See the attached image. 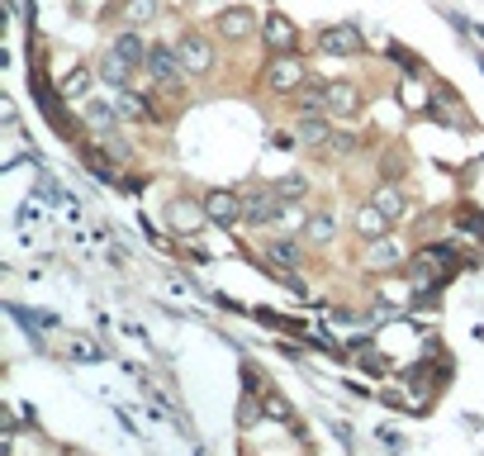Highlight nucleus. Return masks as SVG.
Segmentation results:
<instances>
[{"label": "nucleus", "mask_w": 484, "mask_h": 456, "mask_svg": "<svg viewBox=\"0 0 484 456\" xmlns=\"http://www.w3.org/2000/svg\"><path fill=\"white\" fill-rule=\"evenodd\" d=\"M147 76H153L157 91H181V81L191 76V72L181 67L176 44H153V53H147Z\"/></svg>", "instance_id": "nucleus-1"}, {"label": "nucleus", "mask_w": 484, "mask_h": 456, "mask_svg": "<svg viewBox=\"0 0 484 456\" xmlns=\"http://www.w3.org/2000/svg\"><path fill=\"white\" fill-rule=\"evenodd\" d=\"M281 195H276V185H252V191H242V223L252 228H271L281 214Z\"/></svg>", "instance_id": "nucleus-2"}, {"label": "nucleus", "mask_w": 484, "mask_h": 456, "mask_svg": "<svg viewBox=\"0 0 484 456\" xmlns=\"http://www.w3.org/2000/svg\"><path fill=\"white\" fill-rule=\"evenodd\" d=\"M309 81V72H304V62L294 57V53H285V57H276V62H266V91H276V95H294Z\"/></svg>", "instance_id": "nucleus-3"}, {"label": "nucleus", "mask_w": 484, "mask_h": 456, "mask_svg": "<svg viewBox=\"0 0 484 456\" xmlns=\"http://www.w3.org/2000/svg\"><path fill=\"white\" fill-rule=\"evenodd\" d=\"M176 57H181V67L191 72V76L214 72V44H209L204 34H181L176 38Z\"/></svg>", "instance_id": "nucleus-4"}, {"label": "nucleus", "mask_w": 484, "mask_h": 456, "mask_svg": "<svg viewBox=\"0 0 484 456\" xmlns=\"http://www.w3.org/2000/svg\"><path fill=\"white\" fill-rule=\"evenodd\" d=\"M361 266H366V272H380V276H394V272H404V247H399V243L385 233V238L366 243Z\"/></svg>", "instance_id": "nucleus-5"}, {"label": "nucleus", "mask_w": 484, "mask_h": 456, "mask_svg": "<svg viewBox=\"0 0 484 456\" xmlns=\"http://www.w3.org/2000/svg\"><path fill=\"white\" fill-rule=\"evenodd\" d=\"M204 214L214 228L242 223V191H204Z\"/></svg>", "instance_id": "nucleus-6"}, {"label": "nucleus", "mask_w": 484, "mask_h": 456, "mask_svg": "<svg viewBox=\"0 0 484 456\" xmlns=\"http://www.w3.org/2000/svg\"><path fill=\"white\" fill-rule=\"evenodd\" d=\"M209 214H204V200H191V195H176L172 204H166V223L176 228L181 238H191V233H200V223H204Z\"/></svg>", "instance_id": "nucleus-7"}, {"label": "nucleus", "mask_w": 484, "mask_h": 456, "mask_svg": "<svg viewBox=\"0 0 484 456\" xmlns=\"http://www.w3.org/2000/svg\"><path fill=\"white\" fill-rule=\"evenodd\" d=\"M319 53H328V57H356V53H366V38L356 34L351 25H328L319 34Z\"/></svg>", "instance_id": "nucleus-8"}, {"label": "nucleus", "mask_w": 484, "mask_h": 456, "mask_svg": "<svg viewBox=\"0 0 484 456\" xmlns=\"http://www.w3.org/2000/svg\"><path fill=\"white\" fill-rule=\"evenodd\" d=\"M266 262L276 266V272L285 276V266H304V238H290V233H271L266 238Z\"/></svg>", "instance_id": "nucleus-9"}, {"label": "nucleus", "mask_w": 484, "mask_h": 456, "mask_svg": "<svg viewBox=\"0 0 484 456\" xmlns=\"http://www.w3.org/2000/svg\"><path fill=\"white\" fill-rule=\"evenodd\" d=\"M323 100H328V114L332 119H351L361 110V91L351 81H323Z\"/></svg>", "instance_id": "nucleus-10"}, {"label": "nucleus", "mask_w": 484, "mask_h": 456, "mask_svg": "<svg viewBox=\"0 0 484 456\" xmlns=\"http://www.w3.org/2000/svg\"><path fill=\"white\" fill-rule=\"evenodd\" d=\"M351 228H356V238H361V243H375V238H385V233H390V228H394V219H390L385 210H375V204L366 200V204H361V210H356Z\"/></svg>", "instance_id": "nucleus-11"}, {"label": "nucleus", "mask_w": 484, "mask_h": 456, "mask_svg": "<svg viewBox=\"0 0 484 456\" xmlns=\"http://www.w3.org/2000/svg\"><path fill=\"white\" fill-rule=\"evenodd\" d=\"M266 48L276 57L294 53V48H300V29H294L285 15H266Z\"/></svg>", "instance_id": "nucleus-12"}, {"label": "nucleus", "mask_w": 484, "mask_h": 456, "mask_svg": "<svg viewBox=\"0 0 484 456\" xmlns=\"http://www.w3.org/2000/svg\"><path fill=\"white\" fill-rule=\"evenodd\" d=\"M214 29L228 38V44H242V38L257 34V15H252V10H223V15L214 19Z\"/></svg>", "instance_id": "nucleus-13"}, {"label": "nucleus", "mask_w": 484, "mask_h": 456, "mask_svg": "<svg viewBox=\"0 0 484 456\" xmlns=\"http://www.w3.org/2000/svg\"><path fill=\"white\" fill-rule=\"evenodd\" d=\"M100 81H104L110 91H129V86H133V67H129V62H123L119 53H104V62H100Z\"/></svg>", "instance_id": "nucleus-14"}, {"label": "nucleus", "mask_w": 484, "mask_h": 456, "mask_svg": "<svg viewBox=\"0 0 484 456\" xmlns=\"http://www.w3.org/2000/svg\"><path fill=\"white\" fill-rule=\"evenodd\" d=\"M332 238H338V219H332L328 210H313L309 223H304V243L309 247H328Z\"/></svg>", "instance_id": "nucleus-15"}, {"label": "nucleus", "mask_w": 484, "mask_h": 456, "mask_svg": "<svg viewBox=\"0 0 484 456\" xmlns=\"http://www.w3.org/2000/svg\"><path fill=\"white\" fill-rule=\"evenodd\" d=\"M370 204H375V210H385L394 223L409 214V195L399 191V185H375V191H370Z\"/></svg>", "instance_id": "nucleus-16"}, {"label": "nucleus", "mask_w": 484, "mask_h": 456, "mask_svg": "<svg viewBox=\"0 0 484 456\" xmlns=\"http://www.w3.org/2000/svg\"><path fill=\"white\" fill-rule=\"evenodd\" d=\"M110 53H119L123 62H129V67H147V53H153V48L143 44V34H138V29H123V34L114 38V48H110Z\"/></svg>", "instance_id": "nucleus-17"}, {"label": "nucleus", "mask_w": 484, "mask_h": 456, "mask_svg": "<svg viewBox=\"0 0 484 456\" xmlns=\"http://www.w3.org/2000/svg\"><path fill=\"white\" fill-rule=\"evenodd\" d=\"M157 0H123V5H119V25L123 29H143V25H153V19H157Z\"/></svg>", "instance_id": "nucleus-18"}, {"label": "nucleus", "mask_w": 484, "mask_h": 456, "mask_svg": "<svg viewBox=\"0 0 484 456\" xmlns=\"http://www.w3.org/2000/svg\"><path fill=\"white\" fill-rule=\"evenodd\" d=\"M300 143L304 148H328L332 143V129L323 114H300Z\"/></svg>", "instance_id": "nucleus-19"}, {"label": "nucleus", "mask_w": 484, "mask_h": 456, "mask_svg": "<svg viewBox=\"0 0 484 456\" xmlns=\"http://www.w3.org/2000/svg\"><path fill=\"white\" fill-rule=\"evenodd\" d=\"M294 105H300V114H328V100H323V81H304V86L294 91Z\"/></svg>", "instance_id": "nucleus-20"}, {"label": "nucleus", "mask_w": 484, "mask_h": 456, "mask_svg": "<svg viewBox=\"0 0 484 456\" xmlns=\"http://www.w3.org/2000/svg\"><path fill=\"white\" fill-rule=\"evenodd\" d=\"M266 419V400L257 395V390H247V395H242V404H238V428L247 432V428H257Z\"/></svg>", "instance_id": "nucleus-21"}, {"label": "nucleus", "mask_w": 484, "mask_h": 456, "mask_svg": "<svg viewBox=\"0 0 484 456\" xmlns=\"http://www.w3.org/2000/svg\"><path fill=\"white\" fill-rule=\"evenodd\" d=\"M262 400H266V413H271V419H276L281 428H294V404L281 395V390H266Z\"/></svg>", "instance_id": "nucleus-22"}, {"label": "nucleus", "mask_w": 484, "mask_h": 456, "mask_svg": "<svg viewBox=\"0 0 484 456\" xmlns=\"http://www.w3.org/2000/svg\"><path fill=\"white\" fill-rule=\"evenodd\" d=\"M399 100H404V110H428V91L423 86H418V76H404V81H399Z\"/></svg>", "instance_id": "nucleus-23"}, {"label": "nucleus", "mask_w": 484, "mask_h": 456, "mask_svg": "<svg viewBox=\"0 0 484 456\" xmlns=\"http://www.w3.org/2000/svg\"><path fill=\"white\" fill-rule=\"evenodd\" d=\"M276 195H281V200H304V195H309V181H304V176H281V181H276Z\"/></svg>", "instance_id": "nucleus-24"}, {"label": "nucleus", "mask_w": 484, "mask_h": 456, "mask_svg": "<svg viewBox=\"0 0 484 456\" xmlns=\"http://www.w3.org/2000/svg\"><path fill=\"white\" fill-rule=\"evenodd\" d=\"M62 91H67V95H86L91 91V72L86 67H72L67 76H62Z\"/></svg>", "instance_id": "nucleus-25"}, {"label": "nucleus", "mask_w": 484, "mask_h": 456, "mask_svg": "<svg viewBox=\"0 0 484 456\" xmlns=\"http://www.w3.org/2000/svg\"><path fill=\"white\" fill-rule=\"evenodd\" d=\"M456 223H466V233H470V238H484V214H479V210H460Z\"/></svg>", "instance_id": "nucleus-26"}, {"label": "nucleus", "mask_w": 484, "mask_h": 456, "mask_svg": "<svg viewBox=\"0 0 484 456\" xmlns=\"http://www.w3.org/2000/svg\"><path fill=\"white\" fill-rule=\"evenodd\" d=\"M328 153H342V157H347V153H356V138H351V134H332Z\"/></svg>", "instance_id": "nucleus-27"}]
</instances>
